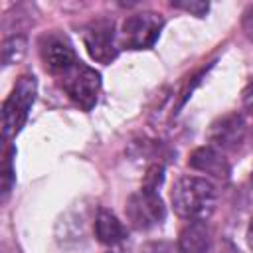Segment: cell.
Masks as SVG:
<instances>
[{
    "label": "cell",
    "mask_w": 253,
    "mask_h": 253,
    "mask_svg": "<svg viewBox=\"0 0 253 253\" xmlns=\"http://www.w3.org/2000/svg\"><path fill=\"white\" fill-rule=\"evenodd\" d=\"M174 211L188 221H206L217 204L215 186L198 176H182L174 182L170 192Z\"/></svg>",
    "instance_id": "6da1fadb"
},
{
    "label": "cell",
    "mask_w": 253,
    "mask_h": 253,
    "mask_svg": "<svg viewBox=\"0 0 253 253\" xmlns=\"http://www.w3.org/2000/svg\"><path fill=\"white\" fill-rule=\"evenodd\" d=\"M36 89H38V83H36L34 75H22L16 81L12 93L8 95V99L2 105V136H4V140L14 138L26 125L30 109L36 101Z\"/></svg>",
    "instance_id": "7a4b0ae2"
},
{
    "label": "cell",
    "mask_w": 253,
    "mask_h": 253,
    "mask_svg": "<svg viewBox=\"0 0 253 253\" xmlns=\"http://www.w3.org/2000/svg\"><path fill=\"white\" fill-rule=\"evenodd\" d=\"M61 87L77 107H81L83 111H91L99 97L101 75L93 67L77 61L71 69L61 73Z\"/></svg>",
    "instance_id": "3957f363"
},
{
    "label": "cell",
    "mask_w": 253,
    "mask_h": 253,
    "mask_svg": "<svg viewBox=\"0 0 253 253\" xmlns=\"http://www.w3.org/2000/svg\"><path fill=\"white\" fill-rule=\"evenodd\" d=\"M125 211L130 225L140 231L160 225L166 217V208L162 198L156 194V190H150V188H142L130 194V198L126 200Z\"/></svg>",
    "instance_id": "277c9868"
},
{
    "label": "cell",
    "mask_w": 253,
    "mask_h": 253,
    "mask_svg": "<svg viewBox=\"0 0 253 253\" xmlns=\"http://www.w3.org/2000/svg\"><path fill=\"white\" fill-rule=\"evenodd\" d=\"M164 22L156 12H138L123 24V45L128 49H148L160 36Z\"/></svg>",
    "instance_id": "5b68a950"
},
{
    "label": "cell",
    "mask_w": 253,
    "mask_h": 253,
    "mask_svg": "<svg viewBox=\"0 0 253 253\" xmlns=\"http://www.w3.org/2000/svg\"><path fill=\"white\" fill-rule=\"evenodd\" d=\"M83 42H85L89 55L99 63H111L119 53L113 20L99 18V20L91 22L85 28Z\"/></svg>",
    "instance_id": "8992f818"
},
{
    "label": "cell",
    "mask_w": 253,
    "mask_h": 253,
    "mask_svg": "<svg viewBox=\"0 0 253 253\" xmlns=\"http://www.w3.org/2000/svg\"><path fill=\"white\" fill-rule=\"evenodd\" d=\"M40 53H42L45 67L53 73H65L79 61L77 53L73 49V43L57 32H49V34L42 36Z\"/></svg>",
    "instance_id": "52a82bcc"
},
{
    "label": "cell",
    "mask_w": 253,
    "mask_h": 253,
    "mask_svg": "<svg viewBox=\"0 0 253 253\" xmlns=\"http://www.w3.org/2000/svg\"><path fill=\"white\" fill-rule=\"evenodd\" d=\"M245 119L239 113H225L210 125V142L217 150H237L245 138Z\"/></svg>",
    "instance_id": "ba28073f"
},
{
    "label": "cell",
    "mask_w": 253,
    "mask_h": 253,
    "mask_svg": "<svg viewBox=\"0 0 253 253\" xmlns=\"http://www.w3.org/2000/svg\"><path fill=\"white\" fill-rule=\"evenodd\" d=\"M188 164L194 168V170H200V172H206L217 180H227L229 176V166L223 158V154L213 148V146H200L192 152Z\"/></svg>",
    "instance_id": "9c48e42d"
},
{
    "label": "cell",
    "mask_w": 253,
    "mask_h": 253,
    "mask_svg": "<svg viewBox=\"0 0 253 253\" xmlns=\"http://www.w3.org/2000/svg\"><path fill=\"white\" fill-rule=\"evenodd\" d=\"M211 231L206 221H190L178 235V253H210Z\"/></svg>",
    "instance_id": "30bf717a"
},
{
    "label": "cell",
    "mask_w": 253,
    "mask_h": 253,
    "mask_svg": "<svg viewBox=\"0 0 253 253\" xmlns=\"http://www.w3.org/2000/svg\"><path fill=\"white\" fill-rule=\"evenodd\" d=\"M95 235L105 245H117L126 237V231L115 213L101 210L97 213V219H95Z\"/></svg>",
    "instance_id": "8fae6325"
},
{
    "label": "cell",
    "mask_w": 253,
    "mask_h": 253,
    "mask_svg": "<svg viewBox=\"0 0 253 253\" xmlns=\"http://www.w3.org/2000/svg\"><path fill=\"white\" fill-rule=\"evenodd\" d=\"M28 49V42L24 36H12L2 43V63L4 65H14L18 61H22V57L26 55Z\"/></svg>",
    "instance_id": "7c38bea8"
},
{
    "label": "cell",
    "mask_w": 253,
    "mask_h": 253,
    "mask_svg": "<svg viewBox=\"0 0 253 253\" xmlns=\"http://www.w3.org/2000/svg\"><path fill=\"white\" fill-rule=\"evenodd\" d=\"M170 4H172V8L190 12V14L198 16V18L206 16L208 10H210V4H208V2H202V0H190V2H188V0H172Z\"/></svg>",
    "instance_id": "4fadbf2b"
},
{
    "label": "cell",
    "mask_w": 253,
    "mask_h": 253,
    "mask_svg": "<svg viewBox=\"0 0 253 253\" xmlns=\"http://www.w3.org/2000/svg\"><path fill=\"white\" fill-rule=\"evenodd\" d=\"M12 154L14 150L10 148L8 154L4 156V166H2V192H4V198L8 196L12 184H14V170H12Z\"/></svg>",
    "instance_id": "5bb4252c"
},
{
    "label": "cell",
    "mask_w": 253,
    "mask_h": 253,
    "mask_svg": "<svg viewBox=\"0 0 253 253\" xmlns=\"http://www.w3.org/2000/svg\"><path fill=\"white\" fill-rule=\"evenodd\" d=\"M140 253H174V245L168 241H148L140 247Z\"/></svg>",
    "instance_id": "9a60e30c"
},
{
    "label": "cell",
    "mask_w": 253,
    "mask_h": 253,
    "mask_svg": "<svg viewBox=\"0 0 253 253\" xmlns=\"http://www.w3.org/2000/svg\"><path fill=\"white\" fill-rule=\"evenodd\" d=\"M241 28H243V34L253 42V4L245 8L243 18H241Z\"/></svg>",
    "instance_id": "2e32d148"
},
{
    "label": "cell",
    "mask_w": 253,
    "mask_h": 253,
    "mask_svg": "<svg viewBox=\"0 0 253 253\" xmlns=\"http://www.w3.org/2000/svg\"><path fill=\"white\" fill-rule=\"evenodd\" d=\"M243 107L253 113V77L249 79L247 87L243 89Z\"/></svg>",
    "instance_id": "e0dca14e"
},
{
    "label": "cell",
    "mask_w": 253,
    "mask_h": 253,
    "mask_svg": "<svg viewBox=\"0 0 253 253\" xmlns=\"http://www.w3.org/2000/svg\"><path fill=\"white\" fill-rule=\"evenodd\" d=\"M247 243H249V247L253 249V219H251L249 225H247Z\"/></svg>",
    "instance_id": "ac0fdd59"
},
{
    "label": "cell",
    "mask_w": 253,
    "mask_h": 253,
    "mask_svg": "<svg viewBox=\"0 0 253 253\" xmlns=\"http://www.w3.org/2000/svg\"><path fill=\"white\" fill-rule=\"evenodd\" d=\"M251 184H253V176H251Z\"/></svg>",
    "instance_id": "d6986e66"
}]
</instances>
